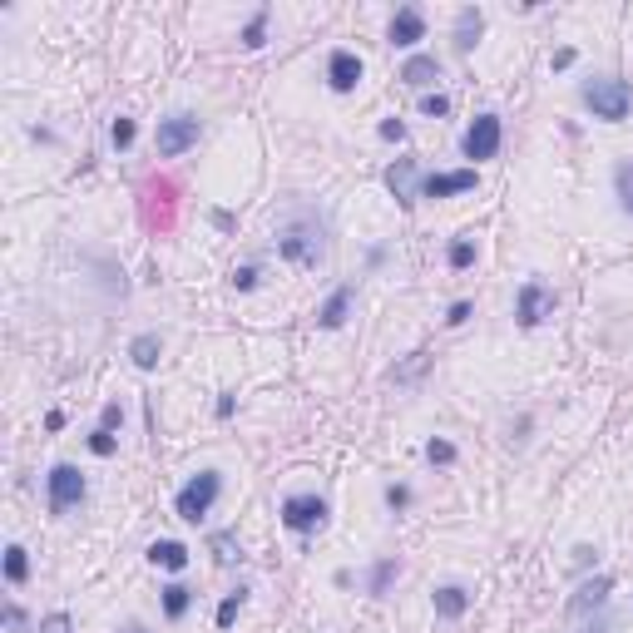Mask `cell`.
I'll return each instance as SVG.
<instances>
[{
  "mask_svg": "<svg viewBox=\"0 0 633 633\" xmlns=\"http://www.w3.org/2000/svg\"><path fill=\"white\" fill-rule=\"evenodd\" d=\"M584 104L594 109V119H609V124H619V119L628 114L633 94H628V84H624V80H614V75H599V80H589V84H584Z\"/></svg>",
  "mask_w": 633,
  "mask_h": 633,
  "instance_id": "cell-1",
  "label": "cell"
},
{
  "mask_svg": "<svg viewBox=\"0 0 633 633\" xmlns=\"http://www.w3.org/2000/svg\"><path fill=\"white\" fill-rule=\"evenodd\" d=\"M218 490H223V475H218V470H198L194 480H188L184 490H178V500H174V505H178V520L198 524L208 510H213Z\"/></svg>",
  "mask_w": 633,
  "mask_h": 633,
  "instance_id": "cell-2",
  "label": "cell"
},
{
  "mask_svg": "<svg viewBox=\"0 0 633 633\" xmlns=\"http://www.w3.org/2000/svg\"><path fill=\"white\" fill-rule=\"evenodd\" d=\"M282 258H292V262H302V268H316V262L326 258V242H322V223H288L282 228Z\"/></svg>",
  "mask_w": 633,
  "mask_h": 633,
  "instance_id": "cell-3",
  "label": "cell"
},
{
  "mask_svg": "<svg viewBox=\"0 0 633 633\" xmlns=\"http://www.w3.org/2000/svg\"><path fill=\"white\" fill-rule=\"evenodd\" d=\"M198 129H203V124H198L194 114H168V119H158V134H154L158 158H178V154H188V149L198 144Z\"/></svg>",
  "mask_w": 633,
  "mask_h": 633,
  "instance_id": "cell-4",
  "label": "cell"
},
{
  "mask_svg": "<svg viewBox=\"0 0 633 633\" xmlns=\"http://www.w3.org/2000/svg\"><path fill=\"white\" fill-rule=\"evenodd\" d=\"M282 524L298 530V534L322 530L326 524V500L322 495H292V500H282Z\"/></svg>",
  "mask_w": 633,
  "mask_h": 633,
  "instance_id": "cell-5",
  "label": "cell"
},
{
  "mask_svg": "<svg viewBox=\"0 0 633 633\" xmlns=\"http://www.w3.org/2000/svg\"><path fill=\"white\" fill-rule=\"evenodd\" d=\"M45 485H50V510H55V515L75 510V505L84 500V475L75 466H55Z\"/></svg>",
  "mask_w": 633,
  "mask_h": 633,
  "instance_id": "cell-6",
  "label": "cell"
},
{
  "mask_svg": "<svg viewBox=\"0 0 633 633\" xmlns=\"http://www.w3.org/2000/svg\"><path fill=\"white\" fill-rule=\"evenodd\" d=\"M500 154V114H480L466 129V158H495Z\"/></svg>",
  "mask_w": 633,
  "mask_h": 633,
  "instance_id": "cell-7",
  "label": "cell"
},
{
  "mask_svg": "<svg viewBox=\"0 0 633 633\" xmlns=\"http://www.w3.org/2000/svg\"><path fill=\"white\" fill-rule=\"evenodd\" d=\"M326 80H332L336 94L356 90V84H362V60H356L352 50H332V60H326Z\"/></svg>",
  "mask_w": 633,
  "mask_h": 633,
  "instance_id": "cell-8",
  "label": "cell"
},
{
  "mask_svg": "<svg viewBox=\"0 0 633 633\" xmlns=\"http://www.w3.org/2000/svg\"><path fill=\"white\" fill-rule=\"evenodd\" d=\"M475 188V168H456V174H430L420 184V198H450V194H470Z\"/></svg>",
  "mask_w": 633,
  "mask_h": 633,
  "instance_id": "cell-9",
  "label": "cell"
},
{
  "mask_svg": "<svg viewBox=\"0 0 633 633\" xmlns=\"http://www.w3.org/2000/svg\"><path fill=\"white\" fill-rule=\"evenodd\" d=\"M550 307H554L550 292H544L540 282H524V288H520V312H515V316H520V326H540Z\"/></svg>",
  "mask_w": 633,
  "mask_h": 633,
  "instance_id": "cell-10",
  "label": "cell"
},
{
  "mask_svg": "<svg viewBox=\"0 0 633 633\" xmlns=\"http://www.w3.org/2000/svg\"><path fill=\"white\" fill-rule=\"evenodd\" d=\"M416 40H426V15H420L416 5L396 10V20H392V45H416Z\"/></svg>",
  "mask_w": 633,
  "mask_h": 633,
  "instance_id": "cell-11",
  "label": "cell"
},
{
  "mask_svg": "<svg viewBox=\"0 0 633 633\" xmlns=\"http://www.w3.org/2000/svg\"><path fill=\"white\" fill-rule=\"evenodd\" d=\"M401 80H406L411 90H426V84H436V80H440L436 55H411L406 65H401Z\"/></svg>",
  "mask_w": 633,
  "mask_h": 633,
  "instance_id": "cell-12",
  "label": "cell"
},
{
  "mask_svg": "<svg viewBox=\"0 0 633 633\" xmlns=\"http://www.w3.org/2000/svg\"><path fill=\"white\" fill-rule=\"evenodd\" d=\"M352 298H356V292H352V288H336V292H332V298H326V307H322V312H316V322H322V326H326V332H336V326H342V322H346V312H352Z\"/></svg>",
  "mask_w": 633,
  "mask_h": 633,
  "instance_id": "cell-13",
  "label": "cell"
},
{
  "mask_svg": "<svg viewBox=\"0 0 633 633\" xmlns=\"http://www.w3.org/2000/svg\"><path fill=\"white\" fill-rule=\"evenodd\" d=\"M411 178H416V158H396L392 168H386V188H392V194L401 198V203H411Z\"/></svg>",
  "mask_w": 633,
  "mask_h": 633,
  "instance_id": "cell-14",
  "label": "cell"
},
{
  "mask_svg": "<svg viewBox=\"0 0 633 633\" xmlns=\"http://www.w3.org/2000/svg\"><path fill=\"white\" fill-rule=\"evenodd\" d=\"M480 30H485V15L475 5H466L456 15V50H475V40H480Z\"/></svg>",
  "mask_w": 633,
  "mask_h": 633,
  "instance_id": "cell-15",
  "label": "cell"
},
{
  "mask_svg": "<svg viewBox=\"0 0 633 633\" xmlns=\"http://www.w3.org/2000/svg\"><path fill=\"white\" fill-rule=\"evenodd\" d=\"M149 564H158V569H184V564H188V544H178V540H154V544H149Z\"/></svg>",
  "mask_w": 633,
  "mask_h": 633,
  "instance_id": "cell-16",
  "label": "cell"
},
{
  "mask_svg": "<svg viewBox=\"0 0 633 633\" xmlns=\"http://www.w3.org/2000/svg\"><path fill=\"white\" fill-rule=\"evenodd\" d=\"M470 609V594L460 584H446V589H436V614L440 619H460Z\"/></svg>",
  "mask_w": 633,
  "mask_h": 633,
  "instance_id": "cell-17",
  "label": "cell"
},
{
  "mask_svg": "<svg viewBox=\"0 0 633 633\" xmlns=\"http://www.w3.org/2000/svg\"><path fill=\"white\" fill-rule=\"evenodd\" d=\"M129 356H134V366L154 372V366H158V356H164V342H158L154 332H144V336H134V342H129Z\"/></svg>",
  "mask_w": 633,
  "mask_h": 633,
  "instance_id": "cell-18",
  "label": "cell"
},
{
  "mask_svg": "<svg viewBox=\"0 0 633 633\" xmlns=\"http://www.w3.org/2000/svg\"><path fill=\"white\" fill-rule=\"evenodd\" d=\"M188 604H194V589H184V584H168L164 589V614L168 619H184Z\"/></svg>",
  "mask_w": 633,
  "mask_h": 633,
  "instance_id": "cell-19",
  "label": "cell"
},
{
  "mask_svg": "<svg viewBox=\"0 0 633 633\" xmlns=\"http://www.w3.org/2000/svg\"><path fill=\"white\" fill-rule=\"evenodd\" d=\"M614 184H619V208L633 213V158H624V164L614 168Z\"/></svg>",
  "mask_w": 633,
  "mask_h": 633,
  "instance_id": "cell-20",
  "label": "cell"
},
{
  "mask_svg": "<svg viewBox=\"0 0 633 633\" xmlns=\"http://www.w3.org/2000/svg\"><path fill=\"white\" fill-rule=\"evenodd\" d=\"M25 574H30L25 550H20V544H10V550H5V579H10V584H25Z\"/></svg>",
  "mask_w": 633,
  "mask_h": 633,
  "instance_id": "cell-21",
  "label": "cell"
},
{
  "mask_svg": "<svg viewBox=\"0 0 633 633\" xmlns=\"http://www.w3.org/2000/svg\"><path fill=\"white\" fill-rule=\"evenodd\" d=\"M262 35H268V10H258V15L248 20V30H242V45L258 50V45H262Z\"/></svg>",
  "mask_w": 633,
  "mask_h": 633,
  "instance_id": "cell-22",
  "label": "cell"
},
{
  "mask_svg": "<svg viewBox=\"0 0 633 633\" xmlns=\"http://www.w3.org/2000/svg\"><path fill=\"white\" fill-rule=\"evenodd\" d=\"M238 609H242V589H238V594H228L223 604H218V628H233Z\"/></svg>",
  "mask_w": 633,
  "mask_h": 633,
  "instance_id": "cell-23",
  "label": "cell"
},
{
  "mask_svg": "<svg viewBox=\"0 0 633 633\" xmlns=\"http://www.w3.org/2000/svg\"><path fill=\"white\" fill-rule=\"evenodd\" d=\"M426 460H430V466H450V460H456V446H450V440H430Z\"/></svg>",
  "mask_w": 633,
  "mask_h": 633,
  "instance_id": "cell-24",
  "label": "cell"
},
{
  "mask_svg": "<svg viewBox=\"0 0 633 633\" xmlns=\"http://www.w3.org/2000/svg\"><path fill=\"white\" fill-rule=\"evenodd\" d=\"M213 559H218V564H233V559H238L233 534H213Z\"/></svg>",
  "mask_w": 633,
  "mask_h": 633,
  "instance_id": "cell-25",
  "label": "cell"
},
{
  "mask_svg": "<svg viewBox=\"0 0 633 633\" xmlns=\"http://www.w3.org/2000/svg\"><path fill=\"white\" fill-rule=\"evenodd\" d=\"M90 450H94V456H114V450H119L114 430H94V436H90Z\"/></svg>",
  "mask_w": 633,
  "mask_h": 633,
  "instance_id": "cell-26",
  "label": "cell"
},
{
  "mask_svg": "<svg viewBox=\"0 0 633 633\" xmlns=\"http://www.w3.org/2000/svg\"><path fill=\"white\" fill-rule=\"evenodd\" d=\"M109 139H114V149H129V144H134V119H114Z\"/></svg>",
  "mask_w": 633,
  "mask_h": 633,
  "instance_id": "cell-27",
  "label": "cell"
},
{
  "mask_svg": "<svg viewBox=\"0 0 633 633\" xmlns=\"http://www.w3.org/2000/svg\"><path fill=\"white\" fill-rule=\"evenodd\" d=\"M396 579V564L386 559V564H376V574H372V594H386V584Z\"/></svg>",
  "mask_w": 633,
  "mask_h": 633,
  "instance_id": "cell-28",
  "label": "cell"
},
{
  "mask_svg": "<svg viewBox=\"0 0 633 633\" xmlns=\"http://www.w3.org/2000/svg\"><path fill=\"white\" fill-rule=\"evenodd\" d=\"M446 109H450V99H446V94H426V99H420V114H430V119H440Z\"/></svg>",
  "mask_w": 633,
  "mask_h": 633,
  "instance_id": "cell-29",
  "label": "cell"
},
{
  "mask_svg": "<svg viewBox=\"0 0 633 633\" xmlns=\"http://www.w3.org/2000/svg\"><path fill=\"white\" fill-rule=\"evenodd\" d=\"M475 262V248L470 242H456V248H450V268H470Z\"/></svg>",
  "mask_w": 633,
  "mask_h": 633,
  "instance_id": "cell-30",
  "label": "cell"
},
{
  "mask_svg": "<svg viewBox=\"0 0 633 633\" xmlns=\"http://www.w3.org/2000/svg\"><path fill=\"white\" fill-rule=\"evenodd\" d=\"M40 633H70V614H50L45 624H40Z\"/></svg>",
  "mask_w": 633,
  "mask_h": 633,
  "instance_id": "cell-31",
  "label": "cell"
},
{
  "mask_svg": "<svg viewBox=\"0 0 633 633\" xmlns=\"http://www.w3.org/2000/svg\"><path fill=\"white\" fill-rule=\"evenodd\" d=\"M382 139H396V144H401V139H406V124H401V119H386V124H382Z\"/></svg>",
  "mask_w": 633,
  "mask_h": 633,
  "instance_id": "cell-32",
  "label": "cell"
},
{
  "mask_svg": "<svg viewBox=\"0 0 633 633\" xmlns=\"http://www.w3.org/2000/svg\"><path fill=\"white\" fill-rule=\"evenodd\" d=\"M119 406H114V401H109V406H104V420H99V430H114V426H119Z\"/></svg>",
  "mask_w": 633,
  "mask_h": 633,
  "instance_id": "cell-33",
  "label": "cell"
},
{
  "mask_svg": "<svg viewBox=\"0 0 633 633\" xmlns=\"http://www.w3.org/2000/svg\"><path fill=\"white\" fill-rule=\"evenodd\" d=\"M233 282H238V288H252V282H258V268H238Z\"/></svg>",
  "mask_w": 633,
  "mask_h": 633,
  "instance_id": "cell-34",
  "label": "cell"
},
{
  "mask_svg": "<svg viewBox=\"0 0 633 633\" xmlns=\"http://www.w3.org/2000/svg\"><path fill=\"white\" fill-rule=\"evenodd\" d=\"M466 316H470V302H456V307H450V316H446V322H450V326H460V322H466Z\"/></svg>",
  "mask_w": 633,
  "mask_h": 633,
  "instance_id": "cell-35",
  "label": "cell"
},
{
  "mask_svg": "<svg viewBox=\"0 0 633 633\" xmlns=\"http://www.w3.org/2000/svg\"><path fill=\"white\" fill-rule=\"evenodd\" d=\"M406 500H411V495L401 490V485H392V490H386V505H392V510H401V505H406Z\"/></svg>",
  "mask_w": 633,
  "mask_h": 633,
  "instance_id": "cell-36",
  "label": "cell"
},
{
  "mask_svg": "<svg viewBox=\"0 0 633 633\" xmlns=\"http://www.w3.org/2000/svg\"><path fill=\"white\" fill-rule=\"evenodd\" d=\"M124 633H149V628H144V624H124Z\"/></svg>",
  "mask_w": 633,
  "mask_h": 633,
  "instance_id": "cell-37",
  "label": "cell"
}]
</instances>
